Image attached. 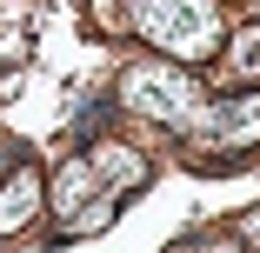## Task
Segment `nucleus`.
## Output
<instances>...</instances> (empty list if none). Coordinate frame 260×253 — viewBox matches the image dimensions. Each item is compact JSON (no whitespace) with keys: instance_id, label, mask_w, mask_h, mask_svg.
Wrapping results in <instances>:
<instances>
[{"instance_id":"20e7f679","label":"nucleus","mask_w":260,"mask_h":253,"mask_svg":"<svg viewBox=\"0 0 260 253\" xmlns=\"http://www.w3.org/2000/svg\"><path fill=\"white\" fill-rule=\"evenodd\" d=\"M40 200H47L40 173H34V167H14L7 180H0V233H20V227L40 213Z\"/></svg>"},{"instance_id":"f03ea898","label":"nucleus","mask_w":260,"mask_h":253,"mask_svg":"<svg viewBox=\"0 0 260 253\" xmlns=\"http://www.w3.org/2000/svg\"><path fill=\"white\" fill-rule=\"evenodd\" d=\"M120 100L140 120H153V127H193V114L207 107L200 80L187 67H167V60H134L120 74Z\"/></svg>"},{"instance_id":"7ed1b4c3","label":"nucleus","mask_w":260,"mask_h":253,"mask_svg":"<svg viewBox=\"0 0 260 253\" xmlns=\"http://www.w3.org/2000/svg\"><path fill=\"white\" fill-rule=\"evenodd\" d=\"M134 7V27L167 47V54H187V60H207L220 47V14L214 0H127Z\"/></svg>"},{"instance_id":"f257e3e1","label":"nucleus","mask_w":260,"mask_h":253,"mask_svg":"<svg viewBox=\"0 0 260 253\" xmlns=\"http://www.w3.org/2000/svg\"><path fill=\"white\" fill-rule=\"evenodd\" d=\"M253 147H260V93L214 100V107H200L193 127H187V160L193 167H234Z\"/></svg>"}]
</instances>
